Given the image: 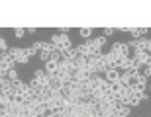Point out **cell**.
Instances as JSON below:
<instances>
[{"instance_id": "obj_8", "label": "cell", "mask_w": 151, "mask_h": 117, "mask_svg": "<svg viewBox=\"0 0 151 117\" xmlns=\"http://www.w3.org/2000/svg\"><path fill=\"white\" fill-rule=\"evenodd\" d=\"M51 49H53V45L49 43V47H47V49L39 51V59H41L43 62H47V61H49V53H51Z\"/></svg>"}, {"instance_id": "obj_2", "label": "cell", "mask_w": 151, "mask_h": 117, "mask_svg": "<svg viewBox=\"0 0 151 117\" xmlns=\"http://www.w3.org/2000/svg\"><path fill=\"white\" fill-rule=\"evenodd\" d=\"M51 45H53L55 49H59V51H65V49H71V47H73V45H71L69 35H65V33L51 35Z\"/></svg>"}, {"instance_id": "obj_1", "label": "cell", "mask_w": 151, "mask_h": 117, "mask_svg": "<svg viewBox=\"0 0 151 117\" xmlns=\"http://www.w3.org/2000/svg\"><path fill=\"white\" fill-rule=\"evenodd\" d=\"M128 47L132 49V53H149L151 51V41L147 37H139V39L129 41Z\"/></svg>"}, {"instance_id": "obj_12", "label": "cell", "mask_w": 151, "mask_h": 117, "mask_svg": "<svg viewBox=\"0 0 151 117\" xmlns=\"http://www.w3.org/2000/svg\"><path fill=\"white\" fill-rule=\"evenodd\" d=\"M78 35L86 41V39H90V35H92V29L90 28H81V31H78Z\"/></svg>"}, {"instance_id": "obj_15", "label": "cell", "mask_w": 151, "mask_h": 117, "mask_svg": "<svg viewBox=\"0 0 151 117\" xmlns=\"http://www.w3.org/2000/svg\"><path fill=\"white\" fill-rule=\"evenodd\" d=\"M24 35H26V29H24V28H16V29H14V37L22 39Z\"/></svg>"}, {"instance_id": "obj_13", "label": "cell", "mask_w": 151, "mask_h": 117, "mask_svg": "<svg viewBox=\"0 0 151 117\" xmlns=\"http://www.w3.org/2000/svg\"><path fill=\"white\" fill-rule=\"evenodd\" d=\"M6 78H8L10 82H16V80H20V78H18L16 68H10V70H8V74H6Z\"/></svg>"}, {"instance_id": "obj_5", "label": "cell", "mask_w": 151, "mask_h": 117, "mask_svg": "<svg viewBox=\"0 0 151 117\" xmlns=\"http://www.w3.org/2000/svg\"><path fill=\"white\" fill-rule=\"evenodd\" d=\"M57 68H59V62L47 61V62H45V70H43V72L47 74V76H51V78H53V76L57 74Z\"/></svg>"}, {"instance_id": "obj_14", "label": "cell", "mask_w": 151, "mask_h": 117, "mask_svg": "<svg viewBox=\"0 0 151 117\" xmlns=\"http://www.w3.org/2000/svg\"><path fill=\"white\" fill-rule=\"evenodd\" d=\"M92 41H94V43L98 45V47H104V45H106V37H104V35H98V37L92 39Z\"/></svg>"}, {"instance_id": "obj_3", "label": "cell", "mask_w": 151, "mask_h": 117, "mask_svg": "<svg viewBox=\"0 0 151 117\" xmlns=\"http://www.w3.org/2000/svg\"><path fill=\"white\" fill-rule=\"evenodd\" d=\"M10 53H12V57H14L16 65H28V62H29V57H28V53H26V49H18V47H12Z\"/></svg>"}, {"instance_id": "obj_11", "label": "cell", "mask_w": 151, "mask_h": 117, "mask_svg": "<svg viewBox=\"0 0 151 117\" xmlns=\"http://www.w3.org/2000/svg\"><path fill=\"white\" fill-rule=\"evenodd\" d=\"M129 113H132V107L129 106H122L120 109H118V117H128Z\"/></svg>"}, {"instance_id": "obj_9", "label": "cell", "mask_w": 151, "mask_h": 117, "mask_svg": "<svg viewBox=\"0 0 151 117\" xmlns=\"http://www.w3.org/2000/svg\"><path fill=\"white\" fill-rule=\"evenodd\" d=\"M47 47H49L47 41H34V45H32L34 51H43V49H47Z\"/></svg>"}, {"instance_id": "obj_17", "label": "cell", "mask_w": 151, "mask_h": 117, "mask_svg": "<svg viewBox=\"0 0 151 117\" xmlns=\"http://www.w3.org/2000/svg\"><path fill=\"white\" fill-rule=\"evenodd\" d=\"M114 33V28H104V37L106 35H112Z\"/></svg>"}, {"instance_id": "obj_4", "label": "cell", "mask_w": 151, "mask_h": 117, "mask_svg": "<svg viewBox=\"0 0 151 117\" xmlns=\"http://www.w3.org/2000/svg\"><path fill=\"white\" fill-rule=\"evenodd\" d=\"M104 80H106V82H118V80H120V70H118V68H110V70H106V72H104Z\"/></svg>"}, {"instance_id": "obj_7", "label": "cell", "mask_w": 151, "mask_h": 117, "mask_svg": "<svg viewBox=\"0 0 151 117\" xmlns=\"http://www.w3.org/2000/svg\"><path fill=\"white\" fill-rule=\"evenodd\" d=\"M141 100H143V98H141L139 94H129V98H128V104H126V106H129V107H135V106H139V104H141Z\"/></svg>"}, {"instance_id": "obj_19", "label": "cell", "mask_w": 151, "mask_h": 117, "mask_svg": "<svg viewBox=\"0 0 151 117\" xmlns=\"http://www.w3.org/2000/svg\"><path fill=\"white\" fill-rule=\"evenodd\" d=\"M26 53H28V57H34L35 55V51L32 49V47H28V49H26Z\"/></svg>"}, {"instance_id": "obj_20", "label": "cell", "mask_w": 151, "mask_h": 117, "mask_svg": "<svg viewBox=\"0 0 151 117\" xmlns=\"http://www.w3.org/2000/svg\"><path fill=\"white\" fill-rule=\"evenodd\" d=\"M0 101H2V94H0Z\"/></svg>"}, {"instance_id": "obj_16", "label": "cell", "mask_w": 151, "mask_h": 117, "mask_svg": "<svg viewBox=\"0 0 151 117\" xmlns=\"http://www.w3.org/2000/svg\"><path fill=\"white\" fill-rule=\"evenodd\" d=\"M8 49H10V47H8V43H6V39L0 37V51L4 53V51H8Z\"/></svg>"}, {"instance_id": "obj_18", "label": "cell", "mask_w": 151, "mask_h": 117, "mask_svg": "<svg viewBox=\"0 0 151 117\" xmlns=\"http://www.w3.org/2000/svg\"><path fill=\"white\" fill-rule=\"evenodd\" d=\"M6 82H10V80H8V78H6V76H0V88H2V86H4Z\"/></svg>"}, {"instance_id": "obj_10", "label": "cell", "mask_w": 151, "mask_h": 117, "mask_svg": "<svg viewBox=\"0 0 151 117\" xmlns=\"http://www.w3.org/2000/svg\"><path fill=\"white\" fill-rule=\"evenodd\" d=\"M10 68H12V67H10V65H8V62H6V61H2V59H0V76H6Z\"/></svg>"}, {"instance_id": "obj_6", "label": "cell", "mask_w": 151, "mask_h": 117, "mask_svg": "<svg viewBox=\"0 0 151 117\" xmlns=\"http://www.w3.org/2000/svg\"><path fill=\"white\" fill-rule=\"evenodd\" d=\"M128 33L134 35V39H139V37H143V35L147 33V28H129Z\"/></svg>"}]
</instances>
